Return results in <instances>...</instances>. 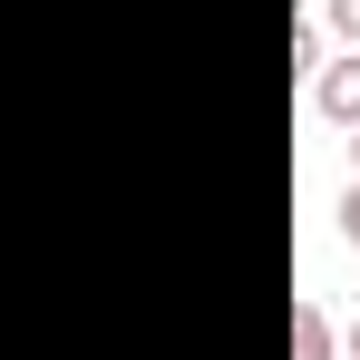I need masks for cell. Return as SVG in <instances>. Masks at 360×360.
Returning <instances> with one entry per match:
<instances>
[{
    "label": "cell",
    "instance_id": "cell-1",
    "mask_svg": "<svg viewBox=\"0 0 360 360\" xmlns=\"http://www.w3.org/2000/svg\"><path fill=\"white\" fill-rule=\"evenodd\" d=\"M311 108L331 127H360V59H321L311 68Z\"/></svg>",
    "mask_w": 360,
    "mask_h": 360
},
{
    "label": "cell",
    "instance_id": "cell-2",
    "mask_svg": "<svg viewBox=\"0 0 360 360\" xmlns=\"http://www.w3.org/2000/svg\"><path fill=\"white\" fill-rule=\"evenodd\" d=\"M292 360H341V331L321 302H292Z\"/></svg>",
    "mask_w": 360,
    "mask_h": 360
},
{
    "label": "cell",
    "instance_id": "cell-3",
    "mask_svg": "<svg viewBox=\"0 0 360 360\" xmlns=\"http://www.w3.org/2000/svg\"><path fill=\"white\" fill-rule=\"evenodd\" d=\"M341 243L360 253V176H351V195H341Z\"/></svg>",
    "mask_w": 360,
    "mask_h": 360
},
{
    "label": "cell",
    "instance_id": "cell-4",
    "mask_svg": "<svg viewBox=\"0 0 360 360\" xmlns=\"http://www.w3.org/2000/svg\"><path fill=\"white\" fill-rule=\"evenodd\" d=\"M331 30H341V39L360 49V0H331Z\"/></svg>",
    "mask_w": 360,
    "mask_h": 360
},
{
    "label": "cell",
    "instance_id": "cell-5",
    "mask_svg": "<svg viewBox=\"0 0 360 360\" xmlns=\"http://www.w3.org/2000/svg\"><path fill=\"white\" fill-rule=\"evenodd\" d=\"M341 341H351V360H360V321H351V331H341Z\"/></svg>",
    "mask_w": 360,
    "mask_h": 360
},
{
    "label": "cell",
    "instance_id": "cell-6",
    "mask_svg": "<svg viewBox=\"0 0 360 360\" xmlns=\"http://www.w3.org/2000/svg\"><path fill=\"white\" fill-rule=\"evenodd\" d=\"M351 176H360V136H351Z\"/></svg>",
    "mask_w": 360,
    "mask_h": 360
}]
</instances>
